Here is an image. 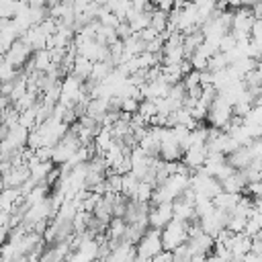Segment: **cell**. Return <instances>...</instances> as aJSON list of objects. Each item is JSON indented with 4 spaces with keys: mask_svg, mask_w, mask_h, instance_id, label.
I'll list each match as a JSON object with an SVG mask.
<instances>
[{
    "mask_svg": "<svg viewBox=\"0 0 262 262\" xmlns=\"http://www.w3.org/2000/svg\"><path fill=\"white\" fill-rule=\"evenodd\" d=\"M186 227H188V223L172 219V221L160 231L162 250H164V252H172V250H176L178 246H182V244L186 242Z\"/></svg>",
    "mask_w": 262,
    "mask_h": 262,
    "instance_id": "1",
    "label": "cell"
},
{
    "mask_svg": "<svg viewBox=\"0 0 262 262\" xmlns=\"http://www.w3.org/2000/svg\"><path fill=\"white\" fill-rule=\"evenodd\" d=\"M162 252V237H160V231L158 229H149L141 235V239L137 242V258L141 260H151L156 258L158 254Z\"/></svg>",
    "mask_w": 262,
    "mask_h": 262,
    "instance_id": "2",
    "label": "cell"
},
{
    "mask_svg": "<svg viewBox=\"0 0 262 262\" xmlns=\"http://www.w3.org/2000/svg\"><path fill=\"white\" fill-rule=\"evenodd\" d=\"M29 47L18 39V41H14L8 49H6V55H4V61L8 63V66H18V63H23L25 59H27V55H29Z\"/></svg>",
    "mask_w": 262,
    "mask_h": 262,
    "instance_id": "3",
    "label": "cell"
},
{
    "mask_svg": "<svg viewBox=\"0 0 262 262\" xmlns=\"http://www.w3.org/2000/svg\"><path fill=\"white\" fill-rule=\"evenodd\" d=\"M125 227H127V223H125L121 217L113 219V225H111V235H113L115 239H121V237H123V233H125Z\"/></svg>",
    "mask_w": 262,
    "mask_h": 262,
    "instance_id": "4",
    "label": "cell"
}]
</instances>
